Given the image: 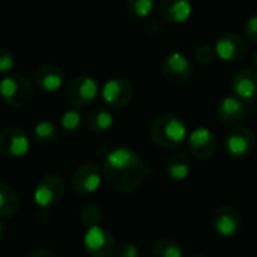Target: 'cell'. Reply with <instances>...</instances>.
Here are the masks:
<instances>
[{
    "mask_svg": "<svg viewBox=\"0 0 257 257\" xmlns=\"http://www.w3.org/2000/svg\"><path fill=\"white\" fill-rule=\"evenodd\" d=\"M33 80H35L36 87H39L44 92L53 93L62 87L63 80H65V74H63L62 68H59L57 65L47 63V65L39 66L35 71Z\"/></svg>",
    "mask_w": 257,
    "mask_h": 257,
    "instance_id": "obj_18",
    "label": "cell"
},
{
    "mask_svg": "<svg viewBox=\"0 0 257 257\" xmlns=\"http://www.w3.org/2000/svg\"><path fill=\"white\" fill-rule=\"evenodd\" d=\"M99 95L98 81L90 75H77L66 86V101L74 108H84L95 102Z\"/></svg>",
    "mask_w": 257,
    "mask_h": 257,
    "instance_id": "obj_4",
    "label": "cell"
},
{
    "mask_svg": "<svg viewBox=\"0 0 257 257\" xmlns=\"http://www.w3.org/2000/svg\"><path fill=\"white\" fill-rule=\"evenodd\" d=\"M3 236H5V227H3V224H2V221H0V242H2V239H3Z\"/></svg>",
    "mask_w": 257,
    "mask_h": 257,
    "instance_id": "obj_32",
    "label": "cell"
},
{
    "mask_svg": "<svg viewBox=\"0 0 257 257\" xmlns=\"http://www.w3.org/2000/svg\"><path fill=\"white\" fill-rule=\"evenodd\" d=\"M256 146V137L250 128L233 126L224 137V151L233 160H244L251 155Z\"/></svg>",
    "mask_w": 257,
    "mask_h": 257,
    "instance_id": "obj_6",
    "label": "cell"
},
{
    "mask_svg": "<svg viewBox=\"0 0 257 257\" xmlns=\"http://www.w3.org/2000/svg\"><path fill=\"white\" fill-rule=\"evenodd\" d=\"M66 191V184L59 175H45L33 191V200L39 208H50L57 205Z\"/></svg>",
    "mask_w": 257,
    "mask_h": 257,
    "instance_id": "obj_7",
    "label": "cell"
},
{
    "mask_svg": "<svg viewBox=\"0 0 257 257\" xmlns=\"http://www.w3.org/2000/svg\"><path fill=\"white\" fill-rule=\"evenodd\" d=\"M166 173L173 181H185L191 173V160L182 152H173L166 158Z\"/></svg>",
    "mask_w": 257,
    "mask_h": 257,
    "instance_id": "obj_19",
    "label": "cell"
},
{
    "mask_svg": "<svg viewBox=\"0 0 257 257\" xmlns=\"http://www.w3.org/2000/svg\"><path fill=\"white\" fill-rule=\"evenodd\" d=\"M214 48L217 53V59L226 63H235L242 60V57L247 54L248 44L245 38L239 33H224L217 39Z\"/></svg>",
    "mask_w": 257,
    "mask_h": 257,
    "instance_id": "obj_12",
    "label": "cell"
},
{
    "mask_svg": "<svg viewBox=\"0 0 257 257\" xmlns=\"http://www.w3.org/2000/svg\"><path fill=\"white\" fill-rule=\"evenodd\" d=\"M154 257H184V250L182 247L169 238L160 239L154 245Z\"/></svg>",
    "mask_w": 257,
    "mask_h": 257,
    "instance_id": "obj_23",
    "label": "cell"
},
{
    "mask_svg": "<svg viewBox=\"0 0 257 257\" xmlns=\"http://www.w3.org/2000/svg\"><path fill=\"white\" fill-rule=\"evenodd\" d=\"M101 98L108 108H125L134 98V87L126 78H111L104 83Z\"/></svg>",
    "mask_w": 257,
    "mask_h": 257,
    "instance_id": "obj_9",
    "label": "cell"
},
{
    "mask_svg": "<svg viewBox=\"0 0 257 257\" xmlns=\"http://www.w3.org/2000/svg\"><path fill=\"white\" fill-rule=\"evenodd\" d=\"M30 139L21 128H5L0 131V155L8 160H18L29 154Z\"/></svg>",
    "mask_w": 257,
    "mask_h": 257,
    "instance_id": "obj_8",
    "label": "cell"
},
{
    "mask_svg": "<svg viewBox=\"0 0 257 257\" xmlns=\"http://www.w3.org/2000/svg\"><path fill=\"white\" fill-rule=\"evenodd\" d=\"M113 257H140L139 247L133 242H123L116 247Z\"/></svg>",
    "mask_w": 257,
    "mask_h": 257,
    "instance_id": "obj_29",
    "label": "cell"
},
{
    "mask_svg": "<svg viewBox=\"0 0 257 257\" xmlns=\"http://www.w3.org/2000/svg\"><path fill=\"white\" fill-rule=\"evenodd\" d=\"M161 74L169 83L181 86V84H187L193 78L194 66L185 54L175 51L166 56V59L163 60Z\"/></svg>",
    "mask_w": 257,
    "mask_h": 257,
    "instance_id": "obj_5",
    "label": "cell"
},
{
    "mask_svg": "<svg viewBox=\"0 0 257 257\" xmlns=\"http://www.w3.org/2000/svg\"><path fill=\"white\" fill-rule=\"evenodd\" d=\"M59 137L57 126L51 120H41L33 126V139L41 146L53 145Z\"/></svg>",
    "mask_w": 257,
    "mask_h": 257,
    "instance_id": "obj_22",
    "label": "cell"
},
{
    "mask_svg": "<svg viewBox=\"0 0 257 257\" xmlns=\"http://www.w3.org/2000/svg\"><path fill=\"white\" fill-rule=\"evenodd\" d=\"M212 227L221 238H233L242 227V215L236 208L223 205L212 215Z\"/></svg>",
    "mask_w": 257,
    "mask_h": 257,
    "instance_id": "obj_13",
    "label": "cell"
},
{
    "mask_svg": "<svg viewBox=\"0 0 257 257\" xmlns=\"http://www.w3.org/2000/svg\"><path fill=\"white\" fill-rule=\"evenodd\" d=\"M18 206L20 199L17 191L11 185L0 182V218H9L15 215Z\"/></svg>",
    "mask_w": 257,
    "mask_h": 257,
    "instance_id": "obj_21",
    "label": "cell"
},
{
    "mask_svg": "<svg viewBox=\"0 0 257 257\" xmlns=\"http://www.w3.org/2000/svg\"><path fill=\"white\" fill-rule=\"evenodd\" d=\"M194 59L200 63V65H208L212 63L217 59V53L215 48L209 44H202L196 48L194 51Z\"/></svg>",
    "mask_w": 257,
    "mask_h": 257,
    "instance_id": "obj_27",
    "label": "cell"
},
{
    "mask_svg": "<svg viewBox=\"0 0 257 257\" xmlns=\"http://www.w3.org/2000/svg\"><path fill=\"white\" fill-rule=\"evenodd\" d=\"M187 146L190 154L199 160V161H206L211 160L218 148V142L217 137L214 136V133L206 128V126H197L194 128L187 139Z\"/></svg>",
    "mask_w": 257,
    "mask_h": 257,
    "instance_id": "obj_11",
    "label": "cell"
},
{
    "mask_svg": "<svg viewBox=\"0 0 257 257\" xmlns=\"http://www.w3.org/2000/svg\"><path fill=\"white\" fill-rule=\"evenodd\" d=\"M158 14L169 24H182L190 20L193 5L190 0H161Z\"/></svg>",
    "mask_w": 257,
    "mask_h": 257,
    "instance_id": "obj_16",
    "label": "cell"
},
{
    "mask_svg": "<svg viewBox=\"0 0 257 257\" xmlns=\"http://www.w3.org/2000/svg\"><path fill=\"white\" fill-rule=\"evenodd\" d=\"M30 257H57L53 251H50V250H38V251H35V253H32Z\"/></svg>",
    "mask_w": 257,
    "mask_h": 257,
    "instance_id": "obj_31",
    "label": "cell"
},
{
    "mask_svg": "<svg viewBox=\"0 0 257 257\" xmlns=\"http://www.w3.org/2000/svg\"><path fill=\"white\" fill-rule=\"evenodd\" d=\"M84 247L90 257H113L117 244L110 230L93 226L84 235Z\"/></svg>",
    "mask_w": 257,
    "mask_h": 257,
    "instance_id": "obj_10",
    "label": "cell"
},
{
    "mask_svg": "<svg viewBox=\"0 0 257 257\" xmlns=\"http://www.w3.org/2000/svg\"><path fill=\"white\" fill-rule=\"evenodd\" d=\"M128 12L136 18H148L155 8V0H125Z\"/></svg>",
    "mask_w": 257,
    "mask_h": 257,
    "instance_id": "obj_25",
    "label": "cell"
},
{
    "mask_svg": "<svg viewBox=\"0 0 257 257\" xmlns=\"http://www.w3.org/2000/svg\"><path fill=\"white\" fill-rule=\"evenodd\" d=\"M33 84L32 81L18 72L3 75L0 80V99L11 108H21L32 101Z\"/></svg>",
    "mask_w": 257,
    "mask_h": 257,
    "instance_id": "obj_3",
    "label": "cell"
},
{
    "mask_svg": "<svg viewBox=\"0 0 257 257\" xmlns=\"http://www.w3.org/2000/svg\"><path fill=\"white\" fill-rule=\"evenodd\" d=\"M191 257H208V256H205V254H200V253H197V254H193Z\"/></svg>",
    "mask_w": 257,
    "mask_h": 257,
    "instance_id": "obj_33",
    "label": "cell"
},
{
    "mask_svg": "<svg viewBox=\"0 0 257 257\" xmlns=\"http://www.w3.org/2000/svg\"><path fill=\"white\" fill-rule=\"evenodd\" d=\"M102 182V169L93 163L81 164L75 169L71 178L72 188L80 194H92L98 191Z\"/></svg>",
    "mask_w": 257,
    "mask_h": 257,
    "instance_id": "obj_14",
    "label": "cell"
},
{
    "mask_svg": "<svg viewBox=\"0 0 257 257\" xmlns=\"http://www.w3.org/2000/svg\"><path fill=\"white\" fill-rule=\"evenodd\" d=\"M86 123L89 126V130L95 134H102L107 133L113 123H114V117L111 114V111L105 107H95L89 111Z\"/></svg>",
    "mask_w": 257,
    "mask_h": 257,
    "instance_id": "obj_20",
    "label": "cell"
},
{
    "mask_svg": "<svg viewBox=\"0 0 257 257\" xmlns=\"http://www.w3.org/2000/svg\"><path fill=\"white\" fill-rule=\"evenodd\" d=\"M151 140L164 149H175L188 139V128L182 117L176 114H161L149 126Z\"/></svg>",
    "mask_w": 257,
    "mask_h": 257,
    "instance_id": "obj_2",
    "label": "cell"
},
{
    "mask_svg": "<svg viewBox=\"0 0 257 257\" xmlns=\"http://www.w3.org/2000/svg\"><path fill=\"white\" fill-rule=\"evenodd\" d=\"M15 66L14 54L8 48H0V75H8Z\"/></svg>",
    "mask_w": 257,
    "mask_h": 257,
    "instance_id": "obj_28",
    "label": "cell"
},
{
    "mask_svg": "<svg viewBox=\"0 0 257 257\" xmlns=\"http://www.w3.org/2000/svg\"><path fill=\"white\" fill-rule=\"evenodd\" d=\"M248 111L245 101L235 95L224 96L217 105V119L226 126H238L241 122L245 120Z\"/></svg>",
    "mask_w": 257,
    "mask_h": 257,
    "instance_id": "obj_15",
    "label": "cell"
},
{
    "mask_svg": "<svg viewBox=\"0 0 257 257\" xmlns=\"http://www.w3.org/2000/svg\"><path fill=\"white\" fill-rule=\"evenodd\" d=\"M102 175L113 190L131 193L140 188L148 175V169L136 151L120 146L110 149L104 155Z\"/></svg>",
    "mask_w": 257,
    "mask_h": 257,
    "instance_id": "obj_1",
    "label": "cell"
},
{
    "mask_svg": "<svg viewBox=\"0 0 257 257\" xmlns=\"http://www.w3.org/2000/svg\"><path fill=\"white\" fill-rule=\"evenodd\" d=\"M81 123H83V117H81V113L78 111V108H69L62 114L60 126L68 134H75L81 128Z\"/></svg>",
    "mask_w": 257,
    "mask_h": 257,
    "instance_id": "obj_24",
    "label": "cell"
},
{
    "mask_svg": "<svg viewBox=\"0 0 257 257\" xmlns=\"http://www.w3.org/2000/svg\"><path fill=\"white\" fill-rule=\"evenodd\" d=\"M233 95L242 101H253L257 98V69L245 68L235 74L232 80Z\"/></svg>",
    "mask_w": 257,
    "mask_h": 257,
    "instance_id": "obj_17",
    "label": "cell"
},
{
    "mask_svg": "<svg viewBox=\"0 0 257 257\" xmlns=\"http://www.w3.org/2000/svg\"><path fill=\"white\" fill-rule=\"evenodd\" d=\"M254 65H256V68H257V51H256V54H254Z\"/></svg>",
    "mask_w": 257,
    "mask_h": 257,
    "instance_id": "obj_34",
    "label": "cell"
},
{
    "mask_svg": "<svg viewBox=\"0 0 257 257\" xmlns=\"http://www.w3.org/2000/svg\"><path fill=\"white\" fill-rule=\"evenodd\" d=\"M244 32H245L247 39L257 44V14L247 20V23L244 26Z\"/></svg>",
    "mask_w": 257,
    "mask_h": 257,
    "instance_id": "obj_30",
    "label": "cell"
},
{
    "mask_svg": "<svg viewBox=\"0 0 257 257\" xmlns=\"http://www.w3.org/2000/svg\"><path fill=\"white\" fill-rule=\"evenodd\" d=\"M80 221L86 227L99 226V223L102 221V211L99 209V206L87 203L80 209Z\"/></svg>",
    "mask_w": 257,
    "mask_h": 257,
    "instance_id": "obj_26",
    "label": "cell"
}]
</instances>
